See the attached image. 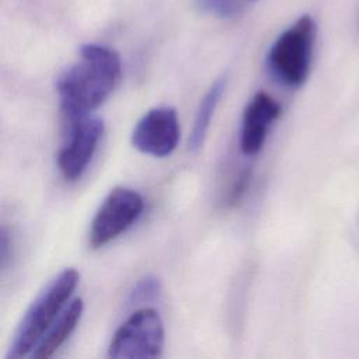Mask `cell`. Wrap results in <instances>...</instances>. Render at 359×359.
I'll return each instance as SVG.
<instances>
[{"label": "cell", "mask_w": 359, "mask_h": 359, "mask_svg": "<svg viewBox=\"0 0 359 359\" xmlns=\"http://www.w3.org/2000/svg\"><path fill=\"white\" fill-rule=\"evenodd\" d=\"M72 121L67 142L56 157L57 168L66 181H76L84 174L104 133V122L98 116L84 114Z\"/></svg>", "instance_id": "obj_6"}, {"label": "cell", "mask_w": 359, "mask_h": 359, "mask_svg": "<svg viewBox=\"0 0 359 359\" xmlns=\"http://www.w3.org/2000/svg\"><path fill=\"white\" fill-rule=\"evenodd\" d=\"M79 279L80 275L74 268H66L45 286L24 313L13 335L7 358L18 359L34 352L46 331L62 313Z\"/></svg>", "instance_id": "obj_2"}, {"label": "cell", "mask_w": 359, "mask_h": 359, "mask_svg": "<svg viewBox=\"0 0 359 359\" xmlns=\"http://www.w3.org/2000/svg\"><path fill=\"white\" fill-rule=\"evenodd\" d=\"M280 115V105L269 94L259 91L247 104L240 132V149L245 156H254L264 147L271 123Z\"/></svg>", "instance_id": "obj_8"}, {"label": "cell", "mask_w": 359, "mask_h": 359, "mask_svg": "<svg viewBox=\"0 0 359 359\" xmlns=\"http://www.w3.org/2000/svg\"><path fill=\"white\" fill-rule=\"evenodd\" d=\"M164 346V325L157 310L142 307L133 311L115 331L108 356L116 359L157 358Z\"/></svg>", "instance_id": "obj_4"}, {"label": "cell", "mask_w": 359, "mask_h": 359, "mask_svg": "<svg viewBox=\"0 0 359 359\" xmlns=\"http://www.w3.org/2000/svg\"><path fill=\"white\" fill-rule=\"evenodd\" d=\"M121 79V59L107 46L87 43L80 57L56 81L60 107L74 118L98 108L114 91Z\"/></svg>", "instance_id": "obj_1"}, {"label": "cell", "mask_w": 359, "mask_h": 359, "mask_svg": "<svg viewBox=\"0 0 359 359\" xmlns=\"http://www.w3.org/2000/svg\"><path fill=\"white\" fill-rule=\"evenodd\" d=\"M160 280L153 276V275H146L144 278H142L135 287L132 289L130 294H129V304H137V303H144V302H150L151 299L157 297V294L160 293Z\"/></svg>", "instance_id": "obj_11"}, {"label": "cell", "mask_w": 359, "mask_h": 359, "mask_svg": "<svg viewBox=\"0 0 359 359\" xmlns=\"http://www.w3.org/2000/svg\"><path fill=\"white\" fill-rule=\"evenodd\" d=\"M316 42V22L302 15L272 43L266 55L269 73L286 87H300L310 74Z\"/></svg>", "instance_id": "obj_3"}, {"label": "cell", "mask_w": 359, "mask_h": 359, "mask_svg": "<svg viewBox=\"0 0 359 359\" xmlns=\"http://www.w3.org/2000/svg\"><path fill=\"white\" fill-rule=\"evenodd\" d=\"M144 201L142 195L130 188H114L97 213L90 227V245L100 248L125 233L142 215Z\"/></svg>", "instance_id": "obj_5"}, {"label": "cell", "mask_w": 359, "mask_h": 359, "mask_svg": "<svg viewBox=\"0 0 359 359\" xmlns=\"http://www.w3.org/2000/svg\"><path fill=\"white\" fill-rule=\"evenodd\" d=\"M130 140L133 147L144 154L170 156L180 140L177 111L172 107L151 108L135 125Z\"/></svg>", "instance_id": "obj_7"}, {"label": "cell", "mask_w": 359, "mask_h": 359, "mask_svg": "<svg viewBox=\"0 0 359 359\" xmlns=\"http://www.w3.org/2000/svg\"><path fill=\"white\" fill-rule=\"evenodd\" d=\"M250 181H251V170L245 168L244 171L240 172V175L234 181V184H233V187H231V189L227 195L229 205H236L243 198V195L245 194V191L248 188Z\"/></svg>", "instance_id": "obj_13"}, {"label": "cell", "mask_w": 359, "mask_h": 359, "mask_svg": "<svg viewBox=\"0 0 359 359\" xmlns=\"http://www.w3.org/2000/svg\"><path fill=\"white\" fill-rule=\"evenodd\" d=\"M84 310L83 300L80 297L73 299L59 314L56 321L50 325V328L46 331L38 346L31 353L35 359H46L52 356L70 337V334L77 327L81 314Z\"/></svg>", "instance_id": "obj_9"}, {"label": "cell", "mask_w": 359, "mask_h": 359, "mask_svg": "<svg viewBox=\"0 0 359 359\" xmlns=\"http://www.w3.org/2000/svg\"><path fill=\"white\" fill-rule=\"evenodd\" d=\"M199 4L205 11L219 17H234L243 8L240 0H201Z\"/></svg>", "instance_id": "obj_12"}, {"label": "cell", "mask_w": 359, "mask_h": 359, "mask_svg": "<svg viewBox=\"0 0 359 359\" xmlns=\"http://www.w3.org/2000/svg\"><path fill=\"white\" fill-rule=\"evenodd\" d=\"M224 90H226V79L220 77L209 87V90L201 100L195 114L191 135L188 139V150L191 153H198L202 149L210 128L212 118L224 94Z\"/></svg>", "instance_id": "obj_10"}]
</instances>
